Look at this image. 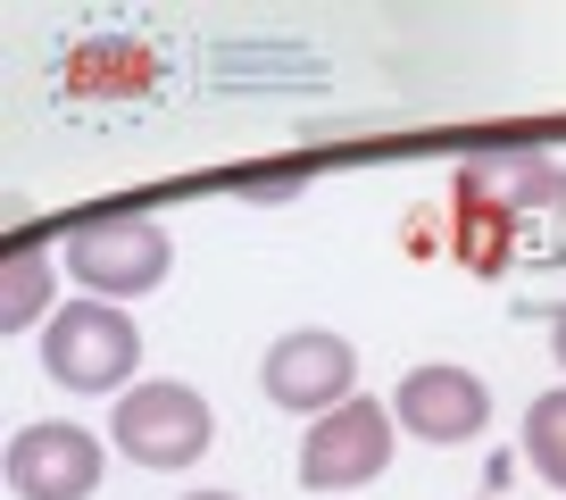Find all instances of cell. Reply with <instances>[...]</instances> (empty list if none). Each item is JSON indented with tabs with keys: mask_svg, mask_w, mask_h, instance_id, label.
I'll list each match as a JSON object with an SVG mask.
<instances>
[{
	"mask_svg": "<svg viewBox=\"0 0 566 500\" xmlns=\"http://www.w3.org/2000/svg\"><path fill=\"white\" fill-rule=\"evenodd\" d=\"M108 434H117V450L134 467L176 476V467L209 459L217 417H209V400H200L192 384H134V393L117 400V417H108Z\"/></svg>",
	"mask_w": 566,
	"mask_h": 500,
	"instance_id": "6da1fadb",
	"label": "cell"
},
{
	"mask_svg": "<svg viewBox=\"0 0 566 500\" xmlns=\"http://www.w3.org/2000/svg\"><path fill=\"white\" fill-rule=\"evenodd\" d=\"M42 367L67 393H117L125 375L142 367V334L117 301H67L42 334Z\"/></svg>",
	"mask_w": 566,
	"mask_h": 500,
	"instance_id": "7a4b0ae2",
	"label": "cell"
},
{
	"mask_svg": "<svg viewBox=\"0 0 566 500\" xmlns=\"http://www.w3.org/2000/svg\"><path fill=\"white\" fill-rule=\"evenodd\" d=\"M167 226L150 217H101V226H75L67 233V275L92 284V301H134V292H159L167 284Z\"/></svg>",
	"mask_w": 566,
	"mask_h": 500,
	"instance_id": "3957f363",
	"label": "cell"
},
{
	"mask_svg": "<svg viewBox=\"0 0 566 500\" xmlns=\"http://www.w3.org/2000/svg\"><path fill=\"white\" fill-rule=\"evenodd\" d=\"M391 426L400 417L375 409V400H342V409H325L317 426H308L301 442V483L308 492H358V483H375L391 467Z\"/></svg>",
	"mask_w": 566,
	"mask_h": 500,
	"instance_id": "277c9868",
	"label": "cell"
},
{
	"mask_svg": "<svg viewBox=\"0 0 566 500\" xmlns=\"http://www.w3.org/2000/svg\"><path fill=\"white\" fill-rule=\"evenodd\" d=\"M259 384H266V400H275V409H292V417H325V409H342V400H350V384H358V351H350L342 334H325V325H308V334H283L275 351H266Z\"/></svg>",
	"mask_w": 566,
	"mask_h": 500,
	"instance_id": "5b68a950",
	"label": "cell"
},
{
	"mask_svg": "<svg viewBox=\"0 0 566 500\" xmlns=\"http://www.w3.org/2000/svg\"><path fill=\"white\" fill-rule=\"evenodd\" d=\"M101 483V442L84 426H25L9 442V492L18 500H84Z\"/></svg>",
	"mask_w": 566,
	"mask_h": 500,
	"instance_id": "8992f818",
	"label": "cell"
},
{
	"mask_svg": "<svg viewBox=\"0 0 566 500\" xmlns=\"http://www.w3.org/2000/svg\"><path fill=\"white\" fill-rule=\"evenodd\" d=\"M391 417H400L408 434H424V442H467V434H483V417H492V393H483L467 367H408L400 393H391Z\"/></svg>",
	"mask_w": 566,
	"mask_h": 500,
	"instance_id": "52a82bcc",
	"label": "cell"
},
{
	"mask_svg": "<svg viewBox=\"0 0 566 500\" xmlns=\"http://www.w3.org/2000/svg\"><path fill=\"white\" fill-rule=\"evenodd\" d=\"M525 459L566 492V393H542V400L525 409Z\"/></svg>",
	"mask_w": 566,
	"mask_h": 500,
	"instance_id": "ba28073f",
	"label": "cell"
},
{
	"mask_svg": "<svg viewBox=\"0 0 566 500\" xmlns=\"http://www.w3.org/2000/svg\"><path fill=\"white\" fill-rule=\"evenodd\" d=\"M42 301H51V259H42V250H18V259H9V292H0V325L25 334Z\"/></svg>",
	"mask_w": 566,
	"mask_h": 500,
	"instance_id": "9c48e42d",
	"label": "cell"
},
{
	"mask_svg": "<svg viewBox=\"0 0 566 500\" xmlns=\"http://www.w3.org/2000/svg\"><path fill=\"white\" fill-rule=\"evenodd\" d=\"M549 342H558V358H566V317H558V325H549Z\"/></svg>",
	"mask_w": 566,
	"mask_h": 500,
	"instance_id": "30bf717a",
	"label": "cell"
},
{
	"mask_svg": "<svg viewBox=\"0 0 566 500\" xmlns=\"http://www.w3.org/2000/svg\"><path fill=\"white\" fill-rule=\"evenodd\" d=\"M184 500H233V492H184Z\"/></svg>",
	"mask_w": 566,
	"mask_h": 500,
	"instance_id": "8fae6325",
	"label": "cell"
}]
</instances>
